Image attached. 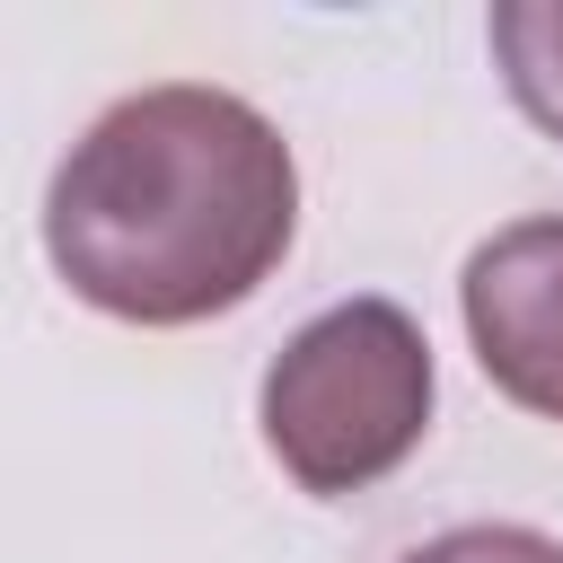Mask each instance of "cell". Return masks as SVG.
Here are the masks:
<instances>
[{"mask_svg": "<svg viewBox=\"0 0 563 563\" xmlns=\"http://www.w3.org/2000/svg\"><path fill=\"white\" fill-rule=\"evenodd\" d=\"M299 238V158L229 88H141L106 106L44 185L53 273L123 325L246 308Z\"/></svg>", "mask_w": 563, "mask_h": 563, "instance_id": "6da1fadb", "label": "cell"}, {"mask_svg": "<svg viewBox=\"0 0 563 563\" xmlns=\"http://www.w3.org/2000/svg\"><path fill=\"white\" fill-rule=\"evenodd\" d=\"M405 563H563V545L537 528H449V537L413 545Z\"/></svg>", "mask_w": 563, "mask_h": 563, "instance_id": "5b68a950", "label": "cell"}, {"mask_svg": "<svg viewBox=\"0 0 563 563\" xmlns=\"http://www.w3.org/2000/svg\"><path fill=\"white\" fill-rule=\"evenodd\" d=\"M493 62L537 132L563 141V0H501L493 9Z\"/></svg>", "mask_w": 563, "mask_h": 563, "instance_id": "277c9868", "label": "cell"}, {"mask_svg": "<svg viewBox=\"0 0 563 563\" xmlns=\"http://www.w3.org/2000/svg\"><path fill=\"white\" fill-rule=\"evenodd\" d=\"M264 449L299 493H369L431 431V343L396 299H334L308 317L255 396Z\"/></svg>", "mask_w": 563, "mask_h": 563, "instance_id": "7a4b0ae2", "label": "cell"}, {"mask_svg": "<svg viewBox=\"0 0 563 563\" xmlns=\"http://www.w3.org/2000/svg\"><path fill=\"white\" fill-rule=\"evenodd\" d=\"M457 308L484 378L510 405L563 422V220H510L484 238L457 273Z\"/></svg>", "mask_w": 563, "mask_h": 563, "instance_id": "3957f363", "label": "cell"}]
</instances>
